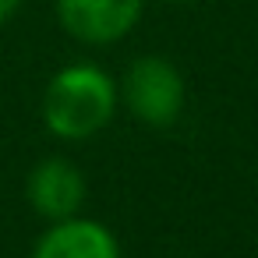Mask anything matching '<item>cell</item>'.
<instances>
[{"mask_svg":"<svg viewBox=\"0 0 258 258\" xmlns=\"http://www.w3.org/2000/svg\"><path fill=\"white\" fill-rule=\"evenodd\" d=\"M120 106V85L92 60L64 64L43 89V124L60 142H85L110 127Z\"/></svg>","mask_w":258,"mask_h":258,"instance_id":"obj_1","label":"cell"},{"mask_svg":"<svg viewBox=\"0 0 258 258\" xmlns=\"http://www.w3.org/2000/svg\"><path fill=\"white\" fill-rule=\"evenodd\" d=\"M29 258H124V254L117 233L106 223L78 212L68 219H53L32 244Z\"/></svg>","mask_w":258,"mask_h":258,"instance_id":"obj_5","label":"cell"},{"mask_svg":"<svg viewBox=\"0 0 258 258\" xmlns=\"http://www.w3.org/2000/svg\"><path fill=\"white\" fill-rule=\"evenodd\" d=\"M145 0H57L60 29L85 46H113L135 32Z\"/></svg>","mask_w":258,"mask_h":258,"instance_id":"obj_3","label":"cell"},{"mask_svg":"<svg viewBox=\"0 0 258 258\" xmlns=\"http://www.w3.org/2000/svg\"><path fill=\"white\" fill-rule=\"evenodd\" d=\"M22 4H25V0H0V25H8L22 11Z\"/></svg>","mask_w":258,"mask_h":258,"instance_id":"obj_6","label":"cell"},{"mask_svg":"<svg viewBox=\"0 0 258 258\" xmlns=\"http://www.w3.org/2000/svg\"><path fill=\"white\" fill-rule=\"evenodd\" d=\"M120 103L145 127L177 124L187 103V85H184L180 68L163 53L135 57L120 78Z\"/></svg>","mask_w":258,"mask_h":258,"instance_id":"obj_2","label":"cell"},{"mask_svg":"<svg viewBox=\"0 0 258 258\" xmlns=\"http://www.w3.org/2000/svg\"><path fill=\"white\" fill-rule=\"evenodd\" d=\"M89 198V184L85 173L75 159L68 156H46L39 159L29 177H25V202L32 205L36 216H43L46 223L53 219H68L78 216L82 205Z\"/></svg>","mask_w":258,"mask_h":258,"instance_id":"obj_4","label":"cell"},{"mask_svg":"<svg viewBox=\"0 0 258 258\" xmlns=\"http://www.w3.org/2000/svg\"><path fill=\"white\" fill-rule=\"evenodd\" d=\"M159 4H191V0H159Z\"/></svg>","mask_w":258,"mask_h":258,"instance_id":"obj_7","label":"cell"}]
</instances>
